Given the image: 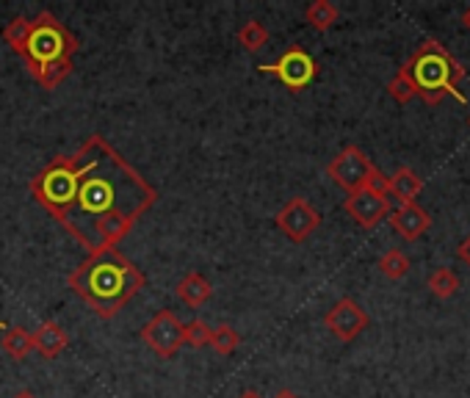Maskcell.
I'll return each instance as SVG.
<instances>
[{"mask_svg": "<svg viewBox=\"0 0 470 398\" xmlns=\"http://www.w3.org/2000/svg\"><path fill=\"white\" fill-rule=\"evenodd\" d=\"M31 194L89 254L117 249L158 203L155 186L100 133L50 161L31 180Z\"/></svg>", "mask_w": 470, "mask_h": 398, "instance_id": "obj_1", "label": "cell"}, {"mask_svg": "<svg viewBox=\"0 0 470 398\" xmlns=\"http://www.w3.org/2000/svg\"><path fill=\"white\" fill-rule=\"evenodd\" d=\"M4 39L25 62V70L42 89H59L72 72V55L78 53V39L70 28L50 12H39L34 20L17 17L6 25Z\"/></svg>", "mask_w": 470, "mask_h": 398, "instance_id": "obj_2", "label": "cell"}, {"mask_svg": "<svg viewBox=\"0 0 470 398\" xmlns=\"http://www.w3.org/2000/svg\"><path fill=\"white\" fill-rule=\"evenodd\" d=\"M144 271L130 263L120 249L89 254L70 277L67 286L87 302L100 319H114L117 312L144 288Z\"/></svg>", "mask_w": 470, "mask_h": 398, "instance_id": "obj_3", "label": "cell"}, {"mask_svg": "<svg viewBox=\"0 0 470 398\" xmlns=\"http://www.w3.org/2000/svg\"><path fill=\"white\" fill-rule=\"evenodd\" d=\"M401 70L409 75L415 95L424 97L429 105H437L446 95L459 97L457 83L465 78V67L437 39L424 42Z\"/></svg>", "mask_w": 470, "mask_h": 398, "instance_id": "obj_4", "label": "cell"}, {"mask_svg": "<svg viewBox=\"0 0 470 398\" xmlns=\"http://www.w3.org/2000/svg\"><path fill=\"white\" fill-rule=\"evenodd\" d=\"M258 70H260V72H268V75H276V78H280L283 87L291 89V92L308 89L310 83L316 80V75H318L316 59H313L308 50H301V47L285 50L274 64H260Z\"/></svg>", "mask_w": 470, "mask_h": 398, "instance_id": "obj_5", "label": "cell"}, {"mask_svg": "<svg viewBox=\"0 0 470 398\" xmlns=\"http://www.w3.org/2000/svg\"><path fill=\"white\" fill-rule=\"evenodd\" d=\"M374 169L376 166L371 163V158L363 150H359V147H346V150H341L335 158L329 161L326 175L335 180L343 191L354 194L359 188H366Z\"/></svg>", "mask_w": 470, "mask_h": 398, "instance_id": "obj_6", "label": "cell"}, {"mask_svg": "<svg viewBox=\"0 0 470 398\" xmlns=\"http://www.w3.org/2000/svg\"><path fill=\"white\" fill-rule=\"evenodd\" d=\"M142 340L163 360H169L183 346V324L172 310H161L142 327Z\"/></svg>", "mask_w": 470, "mask_h": 398, "instance_id": "obj_7", "label": "cell"}, {"mask_svg": "<svg viewBox=\"0 0 470 398\" xmlns=\"http://www.w3.org/2000/svg\"><path fill=\"white\" fill-rule=\"evenodd\" d=\"M274 221H276V227H280V230L291 241L301 244V241H308L318 230L321 213L304 196H293V199H288V203L280 211H276Z\"/></svg>", "mask_w": 470, "mask_h": 398, "instance_id": "obj_8", "label": "cell"}, {"mask_svg": "<svg viewBox=\"0 0 470 398\" xmlns=\"http://www.w3.org/2000/svg\"><path fill=\"white\" fill-rule=\"evenodd\" d=\"M324 324L338 340H343V344H351L359 332H366L368 312L359 307L354 299H341V302L332 304V310L324 316Z\"/></svg>", "mask_w": 470, "mask_h": 398, "instance_id": "obj_9", "label": "cell"}, {"mask_svg": "<svg viewBox=\"0 0 470 398\" xmlns=\"http://www.w3.org/2000/svg\"><path fill=\"white\" fill-rule=\"evenodd\" d=\"M343 208L359 227H366V230L376 227L387 213H391V203H387V196H379L368 188H359V191L349 194Z\"/></svg>", "mask_w": 470, "mask_h": 398, "instance_id": "obj_10", "label": "cell"}, {"mask_svg": "<svg viewBox=\"0 0 470 398\" xmlns=\"http://www.w3.org/2000/svg\"><path fill=\"white\" fill-rule=\"evenodd\" d=\"M393 230L404 238V241H418L426 230H429V213L424 208H418L415 203L401 205L393 216H391Z\"/></svg>", "mask_w": 470, "mask_h": 398, "instance_id": "obj_11", "label": "cell"}, {"mask_svg": "<svg viewBox=\"0 0 470 398\" xmlns=\"http://www.w3.org/2000/svg\"><path fill=\"white\" fill-rule=\"evenodd\" d=\"M31 340H34V352H39L45 360H55L70 346V335L59 321H45L37 332H31Z\"/></svg>", "mask_w": 470, "mask_h": 398, "instance_id": "obj_12", "label": "cell"}, {"mask_svg": "<svg viewBox=\"0 0 470 398\" xmlns=\"http://www.w3.org/2000/svg\"><path fill=\"white\" fill-rule=\"evenodd\" d=\"M175 294H177V299L186 302L188 307H202V304L213 296V286H210V279L202 277V274H186V277L177 282Z\"/></svg>", "mask_w": 470, "mask_h": 398, "instance_id": "obj_13", "label": "cell"}, {"mask_svg": "<svg viewBox=\"0 0 470 398\" xmlns=\"http://www.w3.org/2000/svg\"><path fill=\"white\" fill-rule=\"evenodd\" d=\"M387 180H391V188H387V194H393L396 199H401V205L415 203V196H418L421 188H424V180L407 166H401L399 172H393Z\"/></svg>", "mask_w": 470, "mask_h": 398, "instance_id": "obj_14", "label": "cell"}, {"mask_svg": "<svg viewBox=\"0 0 470 398\" xmlns=\"http://www.w3.org/2000/svg\"><path fill=\"white\" fill-rule=\"evenodd\" d=\"M4 352H6L12 360H25L28 354L34 352L31 332L22 329V327H9L6 335H4Z\"/></svg>", "mask_w": 470, "mask_h": 398, "instance_id": "obj_15", "label": "cell"}, {"mask_svg": "<svg viewBox=\"0 0 470 398\" xmlns=\"http://www.w3.org/2000/svg\"><path fill=\"white\" fill-rule=\"evenodd\" d=\"M304 20H308L316 31H329V28L338 22V9L332 6L329 0H316V4L304 9Z\"/></svg>", "mask_w": 470, "mask_h": 398, "instance_id": "obj_16", "label": "cell"}, {"mask_svg": "<svg viewBox=\"0 0 470 398\" xmlns=\"http://www.w3.org/2000/svg\"><path fill=\"white\" fill-rule=\"evenodd\" d=\"M426 286L437 299H451L459 291V277L451 269H437L434 274H429Z\"/></svg>", "mask_w": 470, "mask_h": 398, "instance_id": "obj_17", "label": "cell"}, {"mask_svg": "<svg viewBox=\"0 0 470 398\" xmlns=\"http://www.w3.org/2000/svg\"><path fill=\"white\" fill-rule=\"evenodd\" d=\"M238 42L241 47H246L249 53H258L266 47L268 42V28L258 20H249L246 25H241V31H238Z\"/></svg>", "mask_w": 470, "mask_h": 398, "instance_id": "obj_18", "label": "cell"}, {"mask_svg": "<svg viewBox=\"0 0 470 398\" xmlns=\"http://www.w3.org/2000/svg\"><path fill=\"white\" fill-rule=\"evenodd\" d=\"M241 344V335L230 327V324H221L216 329H210V349L221 357H227L238 349Z\"/></svg>", "mask_w": 470, "mask_h": 398, "instance_id": "obj_19", "label": "cell"}, {"mask_svg": "<svg viewBox=\"0 0 470 398\" xmlns=\"http://www.w3.org/2000/svg\"><path fill=\"white\" fill-rule=\"evenodd\" d=\"M409 258L401 252V249H391V252H384L382 258H379V271L387 277V279H401L407 277L409 271Z\"/></svg>", "mask_w": 470, "mask_h": 398, "instance_id": "obj_20", "label": "cell"}, {"mask_svg": "<svg viewBox=\"0 0 470 398\" xmlns=\"http://www.w3.org/2000/svg\"><path fill=\"white\" fill-rule=\"evenodd\" d=\"M183 344H188L191 349L210 346V327L200 319L191 321V324H183Z\"/></svg>", "mask_w": 470, "mask_h": 398, "instance_id": "obj_21", "label": "cell"}, {"mask_svg": "<svg viewBox=\"0 0 470 398\" xmlns=\"http://www.w3.org/2000/svg\"><path fill=\"white\" fill-rule=\"evenodd\" d=\"M387 95H391L396 103H409L412 97H418V95H415V87H412V80H409V75L404 72V70H399L396 72V78L391 80V83H387Z\"/></svg>", "mask_w": 470, "mask_h": 398, "instance_id": "obj_22", "label": "cell"}, {"mask_svg": "<svg viewBox=\"0 0 470 398\" xmlns=\"http://www.w3.org/2000/svg\"><path fill=\"white\" fill-rule=\"evenodd\" d=\"M366 188L374 191V194H379V196H387V188H391V180H387V175H382L379 169H374L371 178H368V183H366Z\"/></svg>", "mask_w": 470, "mask_h": 398, "instance_id": "obj_23", "label": "cell"}, {"mask_svg": "<svg viewBox=\"0 0 470 398\" xmlns=\"http://www.w3.org/2000/svg\"><path fill=\"white\" fill-rule=\"evenodd\" d=\"M457 254H459V261H465L467 266H470V236L459 244V249H457Z\"/></svg>", "mask_w": 470, "mask_h": 398, "instance_id": "obj_24", "label": "cell"}, {"mask_svg": "<svg viewBox=\"0 0 470 398\" xmlns=\"http://www.w3.org/2000/svg\"><path fill=\"white\" fill-rule=\"evenodd\" d=\"M238 398H263V395H260L258 390H243V393H241Z\"/></svg>", "mask_w": 470, "mask_h": 398, "instance_id": "obj_25", "label": "cell"}, {"mask_svg": "<svg viewBox=\"0 0 470 398\" xmlns=\"http://www.w3.org/2000/svg\"><path fill=\"white\" fill-rule=\"evenodd\" d=\"M274 398H299L296 393H291V390H280V393H276Z\"/></svg>", "mask_w": 470, "mask_h": 398, "instance_id": "obj_26", "label": "cell"}, {"mask_svg": "<svg viewBox=\"0 0 470 398\" xmlns=\"http://www.w3.org/2000/svg\"><path fill=\"white\" fill-rule=\"evenodd\" d=\"M462 22H465V28H467V31H470V6L465 9V14H462Z\"/></svg>", "mask_w": 470, "mask_h": 398, "instance_id": "obj_27", "label": "cell"}, {"mask_svg": "<svg viewBox=\"0 0 470 398\" xmlns=\"http://www.w3.org/2000/svg\"><path fill=\"white\" fill-rule=\"evenodd\" d=\"M14 398H37V395H34L31 390H20V393H17Z\"/></svg>", "mask_w": 470, "mask_h": 398, "instance_id": "obj_28", "label": "cell"}, {"mask_svg": "<svg viewBox=\"0 0 470 398\" xmlns=\"http://www.w3.org/2000/svg\"><path fill=\"white\" fill-rule=\"evenodd\" d=\"M0 329H6V321H4V319H0Z\"/></svg>", "mask_w": 470, "mask_h": 398, "instance_id": "obj_29", "label": "cell"}]
</instances>
